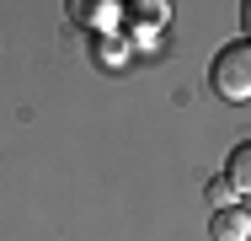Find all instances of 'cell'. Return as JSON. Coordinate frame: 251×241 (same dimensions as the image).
<instances>
[{"label":"cell","mask_w":251,"mask_h":241,"mask_svg":"<svg viewBox=\"0 0 251 241\" xmlns=\"http://www.w3.org/2000/svg\"><path fill=\"white\" fill-rule=\"evenodd\" d=\"M128 11H134L139 22H150V27H166V22H171V5H166V0H139V5H128Z\"/></svg>","instance_id":"cell-4"},{"label":"cell","mask_w":251,"mask_h":241,"mask_svg":"<svg viewBox=\"0 0 251 241\" xmlns=\"http://www.w3.org/2000/svg\"><path fill=\"white\" fill-rule=\"evenodd\" d=\"M241 22H246V38H251V0L241 5Z\"/></svg>","instance_id":"cell-8"},{"label":"cell","mask_w":251,"mask_h":241,"mask_svg":"<svg viewBox=\"0 0 251 241\" xmlns=\"http://www.w3.org/2000/svg\"><path fill=\"white\" fill-rule=\"evenodd\" d=\"M112 11H118V5H107V0H91V5H75V16H80V22H97V27H112V22H118Z\"/></svg>","instance_id":"cell-5"},{"label":"cell","mask_w":251,"mask_h":241,"mask_svg":"<svg viewBox=\"0 0 251 241\" xmlns=\"http://www.w3.org/2000/svg\"><path fill=\"white\" fill-rule=\"evenodd\" d=\"M225 177L235 182V193H241V198H251V140H241L235 150H230V166H225Z\"/></svg>","instance_id":"cell-3"},{"label":"cell","mask_w":251,"mask_h":241,"mask_svg":"<svg viewBox=\"0 0 251 241\" xmlns=\"http://www.w3.org/2000/svg\"><path fill=\"white\" fill-rule=\"evenodd\" d=\"M208 81H214V91L225 96V102H246V96H251V38L219 48Z\"/></svg>","instance_id":"cell-1"},{"label":"cell","mask_w":251,"mask_h":241,"mask_svg":"<svg viewBox=\"0 0 251 241\" xmlns=\"http://www.w3.org/2000/svg\"><path fill=\"white\" fill-rule=\"evenodd\" d=\"M208 231H214V241H251V214L246 209H219Z\"/></svg>","instance_id":"cell-2"},{"label":"cell","mask_w":251,"mask_h":241,"mask_svg":"<svg viewBox=\"0 0 251 241\" xmlns=\"http://www.w3.org/2000/svg\"><path fill=\"white\" fill-rule=\"evenodd\" d=\"M101 64H123V43H112V38H101Z\"/></svg>","instance_id":"cell-7"},{"label":"cell","mask_w":251,"mask_h":241,"mask_svg":"<svg viewBox=\"0 0 251 241\" xmlns=\"http://www.w3.org/2000/svg\"><path fill=\"white\" fill-rule=\"evenodd\" d=\"M208 204H214V214H219V209H235V182H230V177L208 182Z\"/></svg>","instance_id":"cell-6"}]
</instances>
